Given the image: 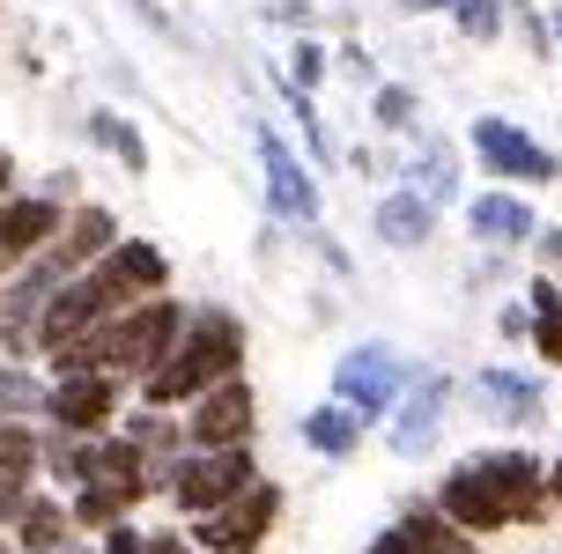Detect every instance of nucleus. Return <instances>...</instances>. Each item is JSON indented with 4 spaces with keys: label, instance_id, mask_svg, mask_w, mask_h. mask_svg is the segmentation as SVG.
Instances as JSON below:
<instances>
[{
    "label": "nucleus",
    "instance_id": "42",
    "mask_svg": "<svg viewBox=\"0 0 562 554\" xmlns=\"http://www.w3.org/2000/svg\"><path fill=\"white\" fill-rule=\"evenodd\" d=\"M0 554H15V547H8V540H0Z\"/></svg>",
    "mask_w": 562,
    "mask_h": 554
},
{
    "label": "nucleus",
    "instance_id": "38",
    "mask_svg": "<svg viewBox=\"0 0 562 554\" xmlns=\"http://www.w3.org/2000/svg\"><path fill=\"white\" fill-rule=\"evenodd\" d=\"M15 193V156H8V148H0V200Z\"/></svg>",
    "mask_w": 562,
    "mask_h": 554
},
{
    "label": "nucleus",
    "instance_id": "7",
    "mask_svg": "<svg viewBox=\"0 0 562 554\" xmlns=\"http://www.w3.org/2000/svg\"><path fill=\"white\" fill-rule=\"evenodd\" d=\"M474 156L488 178H504V185H555L562 178V156L548 140H533L526 126H510V118H474Z\"/></svg>",
    "mask_w": 562,
    "mask_h": 554
},
{
    "label": "nucleus",
    "instance_id": "14",
    "mask_svg": "<svg viewBox=\"0 0 562 554\" xmlns=\"http://www.w3.org/2000/svg\"><path fill=\"white\" fill-rule=\"evenodd\" d=\"M59 222H67V207H53V200H37V193H8L0 200V259L30 267L37 251H53Z\"/></svg>",
    "mask_w": 562,
    "mask_h": 554
},
{
    "label": "nucleus",
    "instance_id": "2",
    "mask_svg": "<svg viewBox=\"0 0 562 554\" xmlns=\"http://www.w3.org/2000/svg\"><path fill=\"white\" fill-rule=\"evenodd\" d=\"M229 377H245V318L223 304H200L186 310V332H178V348L156 362V377L140 385V407L148 415H186L193 399H207L215 385Z\"/></svg>",
    "mask_w": 562,
    "mask_h": 554
},
{
    "label": "nucleus",
    "instance_id": "20",
    "mask_svg": "<svg viewBox=\"0 0 562 554\" xmlns=\"http://www.w3.org/2000/svg\"><path fill=\"white\" fill-rule=\"evenodd\" d=\"M296 429H304V443L318 459H356V451H363V421L348 415V407H334V399H326V407H304Z\"/></svg>",
    "mask_w": 562,
    "mask_h": 554
},
{
    "label": "nucleus",
    "instance_id": "13",
    "mask_svg": "<svg viewBox=\"0 0 562 554\" xmlns=\"http://www.w3.org/2000/svg\"><path fill=\"white\" fill-rule=\"evenodd\" d=\"M112 245H119V215L104 200H75L67 222H59V237H53V267L59 274H89Z\"/></svg>",
    "mask_w": 562,
    "mask_h": 554
},
{
    "label": "nucleus",
    "instance_id": "15",
    "mask_svg": "<svg viewBox=\"0 0 562 554\" xmlns=\"http://www.w3.org/2000/svg\"><path fill=\"white\" fill-rule=\"evenodd\" d=\"M363 554H481V540H467V532L445 525L429 502H415V510H400V518L378 532Z\"/></svg>",
    "mask_w": 562,
    "mask_h": 554
},
{
    "label": "nucleus",
    "instance_id": "33",
    "mask_svg": "<svg viewBox=\"0 0 562 554\" xmlns=\"http://www.w3.org/2000/svg\"><path fill=\"white\" fill-rule=\"evenodd\" d=\"M496 274H504V251H481L474 267H467V289H474V296H481V289H488V281H496Z\"/></svg>",
    "mask_w": 562,
    "mask_h": 554
},
{
    "label": "nucleus",
    "instance_id": "37",
    "mask_svg": "<svg viewBox=\"0 0 562 554\" xmlns=\"http://www.w3.org/2000/svg\"><path fill=\"white\" fill-rule=\"evenodd\" d=\"M459 0H400V15H451Z\"/></svg>",
    "mask_w": 562,
    "mask_h": 554
},
{
    "label": "nucleus",
    "instance_id": "30",
    "mask_svg": "<svg viewBox=\"0 0 562 554\" xmlns=\"http://www.w3.org/2000/svg\"><path fill=\"white\" fill-rule=\"evenodd\" d=\"M533 251H540V267L555 274V267H562V222H540V229H533Z\"/></svg>",
    "mask_w": 562,
    "mask_h": 554
},
{
    "label": "nucleus",
    "instance_id": "17",
    "mask_svg": "<svg viewBox=\"0 0 562 554\" xmlns=\"http://www.w3.org/2000/svg\"><path fill=\"white\" fill-rule=\"evenodd\" d=\"M370 229H378V245H393V251H422L429 237H437V207H429V200H415L407 185H400V193L378 200Z\"/></svg>",
    "mask_w": 562,
    "mask_h": 554
},
{
    "label": "nucleus",
    "instance_id": "26",
    "mask_svg": "<svg viewBox=\"0 0 562 554\" xmlns=\"http://www.w3.org/2000/svg\"><path fill=\"white\" fill-rule=\"evenodd\" d=\"M451 23L467 30V37H474V45H496V37H504V0H459V8H451Z\"/></svg>",
    "mask_w": 562,
    "mask_h": 554
},
{
    "label": "nucleus",
    "instance_id": "23",
    "mask_svg": "<svg viewBox=\"0 0 562 554\" xmlns=\"http://www.w3.org/2000/svg\"><path fill=\"white\" fill-rule=\"evenodd\" d=\"M45 407V377L30 362H0V421H30Z\"/></svg>",
    "mask_w": 562,
    "mask_h": 554
},
{
    "label": "nucleus",
    "instance_id": "40",
    "mask_svg": "<svg viewBox=\"0 0 562 554\" xmlns=\"http://www.w3.org/2000/svg\"><path fill=\"white\" fill-rule=\"evenodd\" d=\"M134 15H148V23H156V30L170 23V15H164V0H134Z\"/></svg>",
    "mask_w": 562,
    "mask_h": 554
},
{
    "label": "nucleus",
    "instance_id": "41",
    "mask_svg": "<svg viewBox=\"0 0 562 554\" xmlns=\"http://www.w3.org/2000/svg\"><path fill=\"white\" fill-rule=\"evenodd\" d=\"M548 37H555V45H562V15H548Z\"/></svg>",
    "mask_w": 562,
    "mask_h": 554
},
{
    "label": "nucleus",
    "instance_id": "21",
    "mask_svg": "<svg viewBox=\"0 0 562 554\" xmlns=\"http://www.w3.org/2000/svg\"><path fill=\"white\" fill-rule=\"evenodd\" d=\"M89 140H97V148H112L126 178H140V170H148V140H140L134 118H119V111H89Z\"/></svg>",
    "mask_w": 562,
    "mask_h": 554
},
{
    "label": "nucleus",
    "instance_id": "5",
    "mask_svg": "<svg viewBox=\"0 0 562 554\" xmlns=\"http://www.w3.org/2000/svg\"><path fill=\"white\" fill-rule=\"evenodd\" d=\"M252 148H259V178H267V207H274V222H289V229H304V237H311L318 215H326L311 163L274 134V126H267V118H252Z\"/></svg>",
    "mask_w": 562,
    "mask_h": 554
},
{
    "label": "nucleus",
    "instance_id": "31",
    "mask_svg": "<svg viewBox=\"0 0 562 554\" xmlns=\"http://www.w3.org/2000/svg\"><path fill=\"white\" fill-rule=\"evenodd\" d=\"M23 502H30V488H15V480H0V540L15 532V518H23Z\"/></svg>",
    "mask_w": 562,
    "mask_h": 554
},
{
    "label": "nucleus",
    "instance_id": "35",
    "mask_svg": "<svg viewBox=\"0 0 562 554\" xmlns=\"http://www.w3.org/2000/svg\"><path fill=\"white\" fill-rule=\"evenodd\" d=\"M340 67H348L356 82H378V67H370V53H363V45H348V53H340Z\"/></svg>",
    "mask_w": 562,
    "mask_h": 554
},
{
    "label": "nucleus",
    "instance_id": "12",
    "mask_svg": "<svg viewBox=\"0 0 562 554\" xmlns=\"http://www.w3.org/2000/svg\"><path fill=\"white\" fill-rule=\"evenodd\" d=\"M474 407L488 421H504V429H540V415H548V385L526 377V370L488 362V370H474Z\"/></svg>",
    "mask_w": 562,
    "mask_h": 554
},
{
    "label": "nucleus",
    "instance_id": "9",
    "mask_svg": "<svg viewBox=\"0 0 562 554\" xmlns=\"http://www.w3.org/2000/svg\"><path fill=\"white\" fill-rule=\"evenodd\" d=\"M178 429H186V451H252V429H259L252 385H245V377L215 385L207 399H193V407L178 415Z\"/></svg>",
    "mask_w": 562,
    "mask_h": 554
},
{
    "label": "nucleus",
    "instance_id": "18",
    "mask_svg": "<svg viewBox=\"0 0 562 554\" xmlns=\"http://www.w3.org/2000/svg\"><path fill=\"white\" fill-rule=\"evenodd\" d=\"M8 547H15V554H59V547H75V518H67V502L30 488L23 518H15V532H8Z\"/></svg>",
    "mask_w": 562,
    "mask_h": 554
},
{
    "label": "nucleus",
    "instance_id": "22",
    "mask_svg": "<svg viewBox=\"0 0 562 554\" xmlns=\"http://www.w3.org/2000/svg\"><path fill=\"white\" fill-rule=\"evenodd\" d=\"M37 451H45V437H37L30 421H0V480L30 488V480H37Z\"/></svg>",
    "mask_w": 562,
    "mask_h": 554
},
{
    "label": "nucleus",
    "instance_id": "39",
    "mask_svg": "<svg viewBox=\"0 0 562 554\" xmlns=\"http://www.w3.org/2000/svg\"><path fill=\"white\" fill-rule=\"evenodd\" d=\"M548 510H562V459L548 466Z\"/></svg>",
    "mask_w": 562,
    "mask_h": 554
},
{
    "label": "nucleus",
    "instance_id": "3",
    "mask_svg": "<svg viewBox=\"0 0 562 554\" xmlns=\"http://www.w3.org/2000/svg\"><path fill=\"white\" fill-rule=\"evenodd\" d=\"M407 385H415V362L400 355V348H385V340H356V348L334 362V407H348L363 429L393 415Z\"/></svg>",
    "mask_w": 562,
    "mask_h": 554
},
{
    "label": "nucleus",
    "instance_id": "28",
    "mask_svg": "<svg viewBox=\"0 0 562 554\" xmlns=\"http://www.w3.org/2000/svg\"><path fill=\"white\" fill-rule=\"evenodd\" d=\"M140 554H193L186 525H164V532H140Z\"/></svg>",
    "mask_w": 562,
    "mask_h": 554
},
{
    "label": "nucleus",
    "instance_id": "25",
    "mask_svg": "<svg viewBox=\"0 0 562 554\" xmlns=\"http://www.w3.org/2000/svg\"><path fill=\"white\" fill-rule=\"evenodd\" d=\"M326 67H334V53H326V45H318V37H304V30H296V45H289V89H318L326 82Z\"/></svg>",
    "mask_w": 562,
    "mask_h": 554
},
{
    "label": "nucleus",
    "instance_id": "27",
    "mask_svg": "<svg viewBox=\"0 0 562 554\" xmlns=\"http://www.w3.org/2000/svg\"><path fill=\"white\" fill-rule=\"evenodd\" d=\"M526 348H540V362H548V370H562V304H555V310H540V318H533V332H526Z\"/></svg>",
    "mask_w": 562,
    "mask_h": 554
},
{
    "label": "nucleus",
    "instance_id": "36",
    "mask_svg": "<svg viewBox=\"0 0 562 554\" xmlns=\"http://www.w3.org/2000/svg\"><path fill=\"white\" fill-rule=\"evenodd\" d=\"M267 15H274V23H311V0H274Z\"/></svg>",
    "mask_w": 562,
    "mask_h": 554
},
{
    "label": "nucleus",
    "instance_id": "32",
    "mask_svg": "<svg viewBox=\"0 0 562 554\" xmlns=\"http://www.w3.org/2000/svg\"><path fill=\"white\" fill-rule=\"evenodd\" d=\"M496 332H504V340H526V332H533V310H526V304H504V310H496Z\"/></svg>",
    "mask_w": 562,
    "mask_h": 554
},
{
    "label": "nucleus",
    "instance_id": "4",
    "mask_svg": "<svg viewBox=\"0 0 562 554\" xmlns=\"http://www.w3.org/2000/svg\"><path fill=\"white\" fill-rule=\"evenodd\" d=\"M252 480H259L252 451H186V459L170 466L164 496L178 502V518H186V525H200V518H215L223 502H237Z\"/></svg>",
    "mask_w": 562,
    "mask_h": 554
},
{
    "label": "nucleus",
    "instance_id": "24",
    "mask_svg": "<svg viewBox=\"0 0 562 554\" xmlns=\"http://www.w3.org/2000/svg\"><path fill=\"white\" fill-rule=\"evenodd\" d=\"M370 118L385 126V134H415L422 126V97L407 82H378V97H370Z\"/></svg>",
    "mask_w": 562,
    "mask_h": 554
},
{
    "label": "nucleus",
    "instance_id": "19",
    "mask_svg": "<svg viewBox=\"0 0 562 554\" xmlns=\"http://www.w3.org/2000/svg\"><path fill=\"white\" fill-rule=\"evenodd\" d=\"M407 193L429 200V207H445V200L459 193V148H451L445 134H422V148L407 156Z\"/></svg>",
    "mask_w": 562,
    "mask_h": 554
},
{
    "label": "nucleus",
    "instance_id": "16",
    "mask_svg": "<svg viewBox=\"0 0 562 554\" xmlns=\"http://www.w3.org/2000/svg\"><path fill=\"white\" fill-rule=\"evenodd\" d=\"M467 229H474V245L488 251H518V245H533V200H518V193H481L474 207H467Z\"/></svg>",
    "mask_w": 562,
    "mask_h": 554
},
{
    "label": "nucleus",
    "instance_id": "1",
    "mask_svg": "<svg viewBox=\"0 0 562 554\" xmlns=\"http://www.w3.org/2000/svg\"><path fill=\"white\" fill-rule=\"evenodd\" d=\"M445 525H459L467 540H488V532H518L548 518V466L518 443H496V451H474L437 480V502H429Z\"/></svg>",
    "mask_w": 562,
    "mask_h": 554
},
{
    "label": "nucleus",
    "instance_id": "6",
    "mask_svg": "<svg viewBox=\"0 0 562 554\" xmlns=\"http://www.w3.org/2000/svg\"><path fill=\"white\" fill-rule=\"evenodd\" d=\"M274 518H281V488L274 480H252V488L237 502H223L215 518L186 525V540H193V554H259L267 532H274Z\"/></svg>",
    "mask_w": 562,
    "mask_h": 554
},
{
    "label": "nucleus",
    "instance_id": "10",
    "mask_svg": "<svg viewBox=\"0 0 562 554\" xmlns=\"http://www.w3.org/2000/svg\"><path fill=\"white\" fill-rule=\"evenodd\" d=\"M45 415H53L59 437L97 443V437H112V429H119V385H112V377H89V370H67V377L45 385Z\"/></svg>",
    "mask_w": 562,
    "mask_h": 554
},
{
    "label": "nucleus",
    "instance_id": "29",
    "mask_svg": "<svg viewBox=\"0 0 562 554\" xmlns=\"http://www.w3.org/2000/svg\"><path fill=\"white\" fill-rule=\"evenodd\" d=\"M562 304V281L555 274H533V281H526V310H533V318H540V310H555Z\"/></svg>",
    "mask_w": 562,
    "mask_h": 554
},
{
    "label": "nucleus",
    "instance_id": "34",
    "mask_svg": "<svg viewBox=\"0 0 562 554\" xmlns=\"http://www.w3.org/2000/svg\"><path fill=\"white\" fill-rule=\"evenodd\" d=\"M97 554H140V532L134 525H112L104 540H97Z\"/></svg>",
    "mask_w": 562,
    "mask_h": 554
},
{
    "label": "nucleus",
    "instance_id": "8",
    "mask_svg": "<svg viewBox=\"0 0 562 554\" xmlns=\"http://www.w3.org/2000/svg\"><path fill=\"white\" fill-rule=\"evenodd\" d=\"M89 281H97V296H104V310H134L148 304V296H170V259L148 237H119L97 267H89Z\"/></svg>",
    "mask_w": 562,
    "mask_h": 554
},
{
    "label": "nucleus",
    "instance_id": "11",
    "mask_svg": "<svg viewBox=\"0 0 562 554\" xmlns=\"http://www.w3.org/2000/svg\"><path fill=\"white\" fill-rule=\"evenodd\" d=\"M451 415V377L445 370H415V385L400 392V407L385 415V443H393V459H422L437 429Z\"/></svg>",
    "mask_w": 562,
    "mask_h": 554
}]
</instances>
